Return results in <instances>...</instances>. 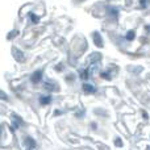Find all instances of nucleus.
Wrapping results in <instances>:
<instances>
[{
    "label": "nucleus",
    "mask_w": 150,
    "mask_h": 150,
    "mask_svg": "<svg viewBox=\"0 0 150 150\" xmlns=\"http://www.w3.org/2000/svg\"><path fill=\"white\" fill-rule=\"evenodd\" d=\"M92 37H93V44H95L96 46H98V47H103L104 46L103 38H101V36H100V33H99V32H95V33L92 34Z\"/></svg>",
    "instance_id": "7ed1b4c3"
},
{
    "label": "nucleus",
    "mask_w": 150,
    "mask_h": 150,
    "mask_svg": "<svg viewBox=\"0 0 150 150\" xmlns=\"http://www.w3.org/2000/svg\"><path fill=\"white\" fill-rule=\"evenodd\" d=\"M12 117L16 120V121H15V127H16V128H17V127H20V125L23 124V120H21L20 117L17 116V115H12Z\"/></svg>",
    "instance_id": "1a4fd4ad"
},
{
    "label": "nucleus",
    "mask_w": 150,
    "mask_h": 150,
    "mask_svg": "<svg viewBox=\"0 0 150 150\" xmlns=\"http://www.w3.org/2000/svg\"><path fill=\"white\" fill-rule=\"evenodd\" d=\"M1 98H3V99H4V100H5V99H7V96H5V93H4V92H3V91H1Z\"/></svg>",
    "instance_id": "dca6fc26"
},
{
    "label": "nucleus",
    "mask_w": 150,
    "mask_h": 150,
    "mask_svg": "<svg viewBox=\"0 0 150 150\" xmlns=\"http://www.w3.org/2000/svg\"><path fill=\"white\" fill-rule=\"evenodd\" d=\"M115 144H116V145L119 146V148H121V146H122V141L120 140L119 137H117V138H115Z\"/></svg>",
    "instance_id": "ddd939ff"
},
{
    "label": "nucleus",
    "mask_w": 150,
    "mask_h": 150,
    "mask_svg": "<svg viewBox=\"0 0 150 150\" xmlns=\"http://www.w3.org/2000/svg\"><path fill=\"white\" fill-rule=\"evenodd\" d=\"M50 101H52V98H50V96H41V98H40V103H41L42 105H46V104H49Z\"/></svg>",
    "instance_id": "6e6552de"
},
{
    "label": "nucleus",
    "mask_w": 150,
    "mask_h": 150,
    "mask_svg": "<svg viewBox=\"0 0 150 150\" xmlns=\"http://www.w3.org/2000/svg\"><path fill=\"white\" fill-rule=\"evenodd\" d=\"M44 87L46 88V90H52V91H53V90H54V91H58V88H59L57 83H54L53 80H46V82L44 83Z\"/></svg>",
    "instance_id": "20e7f679"
},
{
    "label": "nucleus",
    "mask_w": 150,
    "mask_h": 150,
    "mask_svg": "<svg viewBox=\"0 0 150 150\" xmlns=\"http://www.w3.org/2000/svg\"><path fill=\"white\" fill-rule=\"evenodd\" d=\"M12 54H13V58H15L17 62H24V61H25V55H24V53L21 52V50H18L17 47H15V46L12 47Z\"/></svg>",
    "instance_id": "f257e3e1"
},
{
    "label": "nucleus",
    "mask_w": 150,
    "mask_h": 150,
    "mask_svg": "<svg viewBox=\"0 0 150 150\" xmlns=\"http://www.w3.org/2000/svg\"><path fill=\"white\" fill-rule=\"evenodd\" d=\"M79 75H80V79H82V80H87L88 76H90L88 69H86V70H80V71H79Z\"/></svg>",
    "instance_id": "0eeeda50"
},
{
    "label": "nucleus",
    "mask_w": 150,
    "mask_h": 150,
    "mask_svg": "<svg viewBox=\"0 0 150 150\" xmlns=\"http://www.w3.org/2000/svg\"><path fill=\"white\" fill-rule=\"evenodd\" d=\"M29 18H30L34 24H38V21H40V17L38 16H36L34 13H29Z\"/></svg>",
    "instance_id": "9d476101"
},
{
    "label": "nucleus",
    "mask_w": 150,
    "mask_h": 150,
    "mask_svg": "<svg viewBox=\"0 0 150 150\" xmlns=\"http://www.w3.org/2000/svg\"><path fill=\"white\" fill-rule=\"evenodd\" d=\"M141 3V8H146L149 5V0H140Z\"/></svg>",
    "instance_id": "f8f14e48"
},
{
    "label": "nucleus",
    "mask_w": 150,
    "mask_h": 150,
    "mask_svg": "<svg viewBox=\"0 0 150 150\" xmlns=\"http://www.w3.org/2000/svg\"><path fill=\"white\" fill-rule=\"evenodd\" d=\"M101 78H105V79H111V75H109V73H101Z\"/></svg>",
    "instance_id": "4468645a"
},
{
    "label": "nucleus",
    "mask_w": 150,
    "mask_h": 150,
    "mask_svg": "<svg viewBox=\"0 0 150 150\" xmlns=\"http://www.w3.org/2000/svg\"><path fill=\"white\" fill-rule=\"evenodd\" d=\"M25 144H26V146H28V149H34L36 148V141H34L33 138H30V137L25 138Z\"/></svg>",
    "instance_id": "423d86ee"
},
{
    "label": "nucleus",
    "mask_w": 150,
    "mask_h": 150,
    "mask_svg": "<svg viewBox=\"0 0 150 150\" xmlns=\"http://www.w3.org/2000/svg\"><path fill=\"white\" fill-rule=\"evenodd\" d=\"M16 34H17V30H15V32H12V33H9V34H8V38H12V37H15L16 36Z\"/></svg>",
    "instance_id": "2eb2a0df"
},
{
    "label": "nucleus",
    "mask_w": 150,
    "mask_h": 150,
    "mask_svg": "<svg viewBox=\"0 0 150 150\" xmlns=\"http://www.w3.org/2000/svg\"><path fill=\"white\" fill-rule=\"evenodd\" d=\"M134 38V32L133 30H129L127 33V40H129V41H132V40Z\"/></svg>",
    "instance_id": "9b49d317"
},
{
    "label": "nucleus",
    "mask_w": 150,
    "mask_h": 150,
    "mask_svg": "<svg viewBox=\"0 0 150 150\" xmlns=\"http://www.w3.org/2000/svg\"><path fill=\"white\" fill-rule=\"evenodd\" d=\"M82 88H83V91H84V92H88V93H93L96 91V88L93 87L92 84H88V83H83Z\"/></svg>",
    "instance_id": "39448f33"
},
{
    "label": "nucleus",
    "mask_w": 150,
    "mask_h": 150,
    "mask_svg": "<svg viewBox=\"0 0 150 150\" xmlns=\"http://www.w3.org/2000/svg\"><path fill=\"white\" fill-rule=\"evenodd\" d=\"M42 78H44V70H37V71H34L33 74H32V76H30V80L36 84V83H40L42 80Z\"/></svg>",
    "instance_id": "f03ea898"
}]
</instances>
